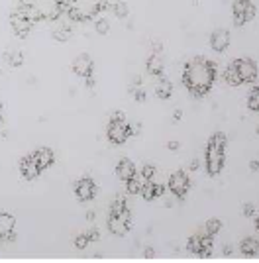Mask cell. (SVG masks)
I'll return each instance as SVG.
<instances>
[{
    "label": "cell",
    "mask_w": 259,
    "mask_h": 263,
    "mask_svg": "<svg viewBox=\"0 0 259 263\" xmlns=\"http://www.w3.org/2000/svg\"><path fill=\"white\" fill-rule=\"evenodd\" d=\"M232 14H234V24L237 28H242V26H246L255 18L257 10H255V4L251 0H234Z\"/></svg>",
    "instance_id": "6"
},
{
    "label": "cell",
    "mask_w": 259,
    "mask_h": 263,
    "mask_svg": "<svg viewBox=\"0 0 259 263\" xmlns=\"http://www.w3.org/2000/svg\"><path fill=\"white\" fill-rule=\"evenodd\" d=\"M155 95H157V99L159 100H169L173 97V85L171 81H167L165 77L159 79V83H157V87H155Z\"/></svg>",
    "instance_id": "22"
},
{
    "label": "cell",
    "mask_w": 259,
    "mask_h": 263,
    "mask_svg": "<svg viewBox=\"0 0 259 263\" xmlns=\"http://www.w3.org/2000/svg\"><path fill=\"white\" fill-rule=\"evenodd\" d=\"M147 73L157 79L165 77V63H163L161 51H153L147 57Z\"/></svg>",
    "instance_id": "16"
},
{
    "label": "cell",
    "mask_w": 259,
    "mask_h": 263,
    "mask_svg": "<svg viewBox=\"0 0 259 263\" xmlns=\"http://www.w3.org/2000/svg\"><path fill=\"white\" fill-rule=\"evenodd\" d=\"M226 134L216 132L210 136L205 149V165L206 173L210 177H216L222 173L224 163H226Z\"/></svg>",
    "instance_id": "3"
},
{
    "label": "cell",
    "mask_w": 259,
    "mask_h": 263,
    "mask_svg": "<svg viewBox=\"0 0 259 263\" xmlns=\"http://www.w3.org/2000/svg\"><path fill=\"white\" fill-rule=\"evenodd\" d=\"M167 186H169V191H171L173 197H177V198H181V200H183V198L189 195L191 179H189V175H187L184 171H175V173L169 177Z\"/></svg>",
    "instance_id": "8"
},
{
    "label": "cell",
    "mask_w": 259,
    "mask_h": 263,
    "mask_svg": "<svg viewBox=\"0 0 259 263\" xmlns=\"http://www.w3.org/2000/svg\"><path fill=\"white\" fill-rule=\"evenodd\" d=\"M130 92L134 95V100H138V102H145V99H147V95H145V88L140 87H130Z\"/></svg>",
    "instance_id": "31"
},
{
    "label": "cell",
    "mask_w": 259,
    "mask_h": 263,
    "mask_svg": "<svg viewBox=\"0 0 259 263\" xmlns=\"http://www.w3.org/2000/svg\"><path fill=\"white\" fill-rule=\"evenodd\" d=\"M249 169H251V171H253V173H255V171H257V169H259L257 159H253V161H251V163H249Z\"/></svg>",
    "instance_id": "39"
},
{
    "label": "cell",
    "mask_w": 259,
    "mask_h": 263,
    "mask_svg": "<svg viewBox=\"0 0 259 263\" xmlns=\"http://www.w3.org/2000/svg\"><path fill=\"white\" fill-rule=\"evenodd\" d=\"M222 230V222L218 218H210L208 222H206V226H205V234H208V236H216L218 232Z\"/></svg>",
    "instance_id": "28"
},
{
    "label": "cell",
    "mask_w": 259,
    "mask_h": 263,
    "mask_svg": "<svg viewBox=\"0 0 259 263\" xmlns=\"http://www.w3.org/2000/svg\"><path fill=\"white\" fill-rule=\"evenodd\" d=\"M95 216H97V214H95V210H88V212H86V220H88V222H92Z\"/></svg>",
    "instance_id": "40"
},
{
    "label": "cell",
    "mask_w": 259,
    "mask_h": 263,
    "mask_svg": "<svg viewBox=\"0 0 259 263\" xmlns=\"http://www.w3.org/2000/svg\"><path fill=\"white\" fill-rule=\"evenodd\" d=\"M134 226V216H132V210L124 209L120 212H114V214H108V230L114 236H126Z\"/></svg>",
    "instance_id": "5"
},
{
    "label": "cell",
    "mask_w": 259,
    "mask_h": 263,
    "mask_svg": "<svg viewBox=\"0 0 259 263\" xmlns=\"http://www.w3.org/2000/svg\"><path fill=\"white\" fill-rule=\"evenodd\" d=\"M198 167H200V163H198V159H193V161H191V165H189V169H191V171H196Z\"/></svg>",
    "instance_id": "37"
},
{
    "label": "cell",
    "mask_w": 259,
    "mask_h": 263,
    "mask_svg": "<svg viewBox=\"0 0 259 263\" xmlns=\"http://www.w3.org/2000/svg\"><path fill=\"white\" fill-rule=\"evenodd\" d=\"M147 183V179L141 175L140 171L136 173L134 177H130L128 181H126V191H128V195H140L143 185Z\"/></svg>",
    "instance_id": "20"
},
{
    "label": "cell",
    "mask_w": 259,
    "mask_h": 263,
    "mask_svg": "<svg viewBox=\"0 0 259 263\" xmlns=\"http://www.w3.org/2000/svg\"><path fill=\"white\" fill-rule=\"evenodd\" d=\"M216 63L206 59V57H193L191 61H187L183 67V73H181V81H183L184 88L196 97H205L210 92V88L216 81Z\"/></svg>",
    "instance_id": "1"
},
{
    "label": "cell",
    "mask_w": 259,
    "mask_h": 263,
    "mask_svg": "<svg viewBox=\"0 0 259 263\" xmlns=\"http://www.w3.org/2000/svg\"><path fill=\"white\" fill-rule=\"evenodd\" d=\"M4 124V114H2V104H0V126Z\"/></svg>",
    "instance_id": "41"
},
{
    "label": "cell",
    "mask_w": 259,
    "mask_h": 263,
    "mask_svg": "<svg viewBox=\"0 0 259 263\" xmlns=\"http://www.w3.org/2000/svg\"><path fill=\"white\" fill-rule=\"evenodd\" d=\"M222 77H224L226 85H230V87H239V85H244V83H242V79H239V75H237L236 67L232 65V63H230V65L224 69Z\"/></svg>",
    "instance_id": "24"
},
{
    "label": "cell",
    "mask_w": 259,
    "mask_h": 263,
    "mask_svg": "<svg viewBox=\"0 0 259 263\" xmlns=\"http://www.w3.org/2000/svg\"><path fill=\"white\" fill-rule=\"evenodd\" d=\"M214 236H208L205 232L200 234H194L189 238L187 241V250L189 253H194V255H200V257H208L210 252H212V246H214Z\"/></svg>",
    "instance_id": "7"
},
{
    "label": "cell",
    "mask_w": 259,
    "mask_h": 263,
    "mask_svg": "<svg viewBox=\"0 0 259 263\" xmlns=\"http://www.w3.org/2000/svg\"><path fill=\"white\" fill-rule=\"evenodd\" d=\"M155 171H157V169H155V165H143V167H141V175L145 177V179H147V181H151V179H153V177H155Z\"/></svg>",
    "instance_id": "32"
},
{
    "label": "cell",
    "mask_w": 259,
    "mask_h": 263,
    "mask_svg": "<svg viewBox=\"0 0 259 263\" xmlns=\"http://www.w3.org/2000/svg\"><path fill=\"white\" fill-rule=\"evenodd\" d=\"M248 108L251 110V112H257V110H259V87H257V85H253V87H251V90H249Z\"/></svg>",
    "instance_id": "26"
},
{
    "label": "cell",
    "mask_w": 259,
    "mask_h": 263,
    "mask_svg": "<svg viewBox=\"0 0 259 263\" xmlns=\"http://www.w3.org/2000/svg\"><path fill=\"white\" fill-rule=\"evenodd\" d=\"M14 228H16V218L8 212H0V240H14L16 238Z\"/></svg>",
    "instance_id": "14"
},
{
    "label": "cell",
    "mask_w": 259,
    "mask_h": 263,
    "mask_svg": "<svg viewBox=\"0 0 259 263\" xmlns=\"http://www.w3.org/2000/svg\"><path fill=\"white\" fill-rule=\"evenodd\" d=\"M143 257H145V259H153V257H155V250H153V248H145V250H143Z\"/></svg>",
    "instance_id": "35"
},
{
    "label": "cell",
    "mask_w": 259,
    "mask_h": 263,
    "mask_svg": "<svg viewBox=\"0 0 259 263\" xmlns=\"http://www.w3.org/2000/svg\"><path fill=\"white\" fill-rule=\"evenodd\" d=\"M114 171H116V177H118L120 181L126 183L130 177H134L138 173V167H136V163H134L132 159H120Z\"/></svg>",
    "instance_id": "19"
},
{
    "label": "cell",
    "mask_w": 259,
    "mask_h": 263,
    "mask_svg": "<svg viewBox=\"0 0 259 263\" xmlns=\"http://www.w3.org/2000/svg\"><path fill=\"white\" fill-rule=\"evenodd\" d=\"M228 45H230V32L228 30H214L210 35V47L218 53H222L228 49Z\"/></svg>",
    "instance_id": "17"
},
{
    "label": "cell",
    "mask_w": 259,
    "mask_h": 263,
    "mask_svg": "<svg viewBox=\"0 0 259 263\" xmlns=\"http://www.w3.org/2000/svg\"><path fill=\"white\" fill-rule=\"evenodd\" d=\"M239 252L246 257H255L259 253V240L257 238H244L239 243Z\"/></svg>",
    "instance_id": "21"
},
{
    "label": "cell",
    "mask_w": 259,
    "mask_h": 263,
    "mask_svg": "<svg viewBox=\"0 0 259 263\" xmlns=\"http://www.w3.org/2000/svg\"><path fill=\"white\" fill-rule=\"evenodd\" d=\"M224 253H226V255H232V248L226 246V248H224Z\"/></svg>",
    "instance_id": "42"
},
{
    "label": "cell",
    "mask_w": 259,
    "mask_h": 263,
    "mask_svg": "<svg viewBox=\"0 0 259 263\" xmlns=\"http://www.w3.org/2000/svg\"><path fill=\"white\" fill-rule=\"evenodd\" d=\"M167 147H169V149H171V152H177V149H179V147H181V143H179V142H175V140H173V142H169V143H167Z\"/></svg>",
    "instance_id": "36"
},
{
    "label": "cell",
    "mask_w": 259,
    "mask_h": 263,
    "mask_svg": "<svg viewBox=\"0 0 259 263\" xmlns=\"http://www.w3.org/2000/svg\"><path fill=\"white\" fill-rule=\"evenodd\" d=\"M95 30H97V33H100V35H106V33L110 32V22H108L106 18H98L97 22H95Z\"/></svg>",
    "instance_id": "30"
},
{
    "label": "cell",
    "mask_w": 259,
    "mask_h": 263,
    "mask_svg": "<svg viewBox=\"0 0 259 263\" xmlns=\"http://www.w3.org/2000/svg\"><path fill=\"white\" fill-rule=\"evenodd\" d=\"M97 191H98V186L92 177H81L75 183V197H77V200H81V202L92 200V198L97 197Z\"/></svg>",
    "instance_id": "10"
},
{
    "label": "cell",
    "mask_w": 259,
    "mask_h": 263,
    "mask_svg": "<svg viewBox=\"0 0 259 263\" xmlns=\"http://www.w3.org/2000/svg\"><path fill=\"white\" fill-rule=\"evenodd\" d=\"M71 67H73V73L81 79L92 77V73H95V61H92L90 55H86V53L79 55L75 61H73V65Z\"/></svg>",
    "instance_id": "12"
},
{
    "label": "cell",
    "mask_w": 259,
    "mask_h": 263,
    "mask_svg": "<svg viewBox=\"0 0 259 263\" xmlns=\"http://www.w3.org/2000/svg\"><path fill=\"white\" fill-rule=\"evenodd\" d=\"M108 8L114 12V16L116 18H120V20H124V18H128V6H126V2H122V0H118V2H112V4H108Z\"/></svg>",
    "instance_id": "25"
},
{
    "label": "cell",
    "mask_w": 259,
    "mask_h": 263,
    "mask_svg": "<svg viewBox=\"0 0 259 263\" xmlns=\"http://www.w3.org/2000/svg\"><path fill=\"white\" fill-rule=\"evenodd\" d=\"M32 155H33V159H35V163H38V167L42 169V173L55 163V154L51 147H38Z\"/></svg>",
    "instance_id": "15"
},
{
    "label": "cell",
    "mask_w": 259,
    "mask_h": 263,
    "mask_svg": "<svg viewBox=\"0 0 259 263\" xmlns=\"http://www.w3.org/2000/svg\"><path fill=\"white\" fill-rule=\"evenodd\" d=\"M242 212H244V216H248V218H255V206H253L251 202H248V204H244V209H242Z\"/></svg>",
    "instance_id": "33"
},
{
    "label": "cell",
    "mask_w": 259,
    "mask_h": 263,
    "mask_svg": "<svg viewBox=\"0 0 259 263\" xmlns=\"http://www.w3.org/2000/svg\"><path fill=\"white\" fill-rule=\"evenodd\" d=\"M63 14L73 22H88L108 8V0H63Z\"/></svg>",
    "instance_id": "2"
},
{
    "label": "cell",
    "mask_w": 259,
    "mask_h": 263,
    "mask_svg": "<svg viewBox=\"0 0 259 263\" xmlns=\"http://www.w3.org/2000/svg\"><path fill=\"white\" fill-rule=\"evenodd\" d=\"M73 28L69 26V24H59L57 28H53V40L55 42H61V44H65V42H69L71 37H73Z\"/></svg>",
    "instance_id": "23"
},
{
    "label": "cell",
    "mask_w": 259,
    "mask_h": 263,
    "mask_svg": "<svg viewBox=\"0 0 259 263\" xmlns=\"http://www.w3.org/2000/svg\"><path fill=\"white\" fill-rule=\"evenodd\" d=\"M10 26L18 37H28V33L32 32V28H33V22H30V20L16 8V10L10 14Z\"/></svg>",
    "instance_id": "11"
},
{
    "label": "cell",
    "mask_w": 259,
    "mask_h": 263,
    "mask_svg": "<svg viewBox=\"0 0 259 263\" xmlns=\"http://www.w3.org/2000/svg\"><path fill=\"white\" fill-rule=\"evenodd\" d=\"M140 195L143 197V200L151 202V200H155V198H159L165 195V186H163L161 183H155V181L151 179V181H147V183L143 185Z\"/></svg>",
    "instance_id": "18"
},
{
    "label": "cell",
    "mask_w": 259,
    "mask_h": 263,
    "mask_svg": "<svg viewBox=\"0 0 259 263\" xmlns=\"http://www.w3.org/2000/svg\"><path fill=\"white\" fill-rule=\"evenodd\" d=\"M232 65L236 67L242 83H251V85L255 83V79H257V65H255L253 59H249V57H239L236 61H232Z\"/></svg>",
    "instance_id": "9"
},
{
    "label": "cell",
    "mask_w": 259,
    "mask_h": 263,
    "mask_svg": "<svg viewBox=\"0 0 259 263\" xmlns=\"http://www.w3.org/2000/svg\"><path fill=\"white\" fill-rule=\"evenodd\" d=\"M90 243V240H88V236H86V232H83V234H77L75 240H73V246H75L77 250H86V246Z\"/></svg>",
    "instance_id": "29"
},
{
    "label": "cell",
    "mask_w": 259,
    "mask_h": 263,
    "mask_svg": "<svg viewBox=\"0 0 259 263\" xmlns=\"http://www.w3.org/2000/svg\"><path fill=\"white\" fill-rule=\"evenodd\" d=\"M183 118V112L181 110H175V114H173V122H179Z\"/></svg>",
    "instance_id": "38"
},
{
    "label": "cell",
    "mask_w": 259,
    "mask_h": 263,
    "mask_svg": "<svg viewBox=\"0 0 259 263\" xmlns=\"http://www.w3.org/2000/svg\"><path fill=\"white\" fill-rule=\"evenodd\" d=\"M18 169H20L22 179H26V181H33V179H38V177L42 175V169L38 167V163H35V159H33L32 154H28L22 157L20 163H18Z\"/></svg>",
    "instance_id": "13"
},
{
    "label": "cell",
    "mask_w": 259,
    "mask_h": 263,
    "mask_svg": "<svg viewBox=\"0 0 259 263\" xmlns=\"http://www.w3.org/2000/svg\"><path fill=\"white\" fill-rule=\"evenodd\" d=\"M106 138L114 145L126 143V140L130 138V122L126 120L124 112H114L110 116V122H108L106 128Z\"/></svg>",
    "instance_id": "4"
},
{
    "label": "cell",
    "mask_w": 259,
    "mask_h": 263,
    "mask_svg": "<svg viewBox=\"0 0 259 263\" xmlns=\"http://www.w3.org/2000/svg\"><path fill=\"white\" fill-rule=\"evenodd\" d=\"M86 236H88V240L90 241L100 240V232H98V228H90V230H86Z\"/></svg>",
    "instance_id": "34"
},
{
    "label": "cell",
    "mask_w": 259,
    "mask_h": 263,
    "mask_svg": "<svg viewBox=\"0 0 259 263\" xmlns=\"http://www.w3.org/2000/svg\"><path fill=\"white\" fill-rule=\"evenodd\" d=\"M0 77H2V71H0Z\"/></svg>",
    "instance_id": "43"
},
{
    "label": "cell",
    "mask_w": 259,
    "mask_h": 263,
    "mask_svg": "<svg viewBox=\"0 0 259 263\" xmlns=\"http://www.w3.org/2000/svg\"><path fill=\"white\" fill-rule=\"evenodd\" d=\"M4 59L8 61V65L10 67H20L22 63H24V53L22 51H8V53L4 55Z\"/></svg>",
    "instance_id": "27"
}]
</instances>
